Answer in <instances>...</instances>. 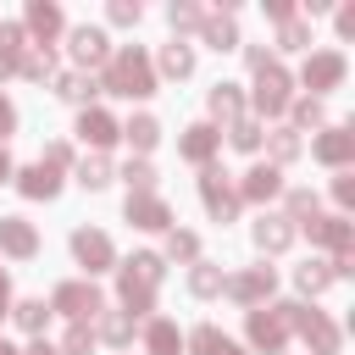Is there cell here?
Instances as JSON below:
<instances>
[{
	"instance_id": "obj_1",
	"label": "cell",
	"mask_w": 355,
	"mask_h": 355,
	"mask_svg": "<svg viewBox=\"0 0 355 355\" xmlns=\"http://www.w3.org/2000/svg\"><path fill=\"white\" fill-rule=\"evenodd\" d=\"M111 89L116 94H150V67L128 50V55H116V67H111Z\"/></svg>"
},
{
	"instance_id": "obj_2",
	"label": "cell",
	"mask_w": 355,
	"mask_h": 355,
	"mask_svg": "<svg viewBox=\"0 0 355 355\" xmlns=\"http://www.w3.org/2000/svg\"><path fill=\"white\" fill-rule=\"evenodd\" d=\"M55 305H61L67 316H94V311H100V294H94V288H78V283H72V288H61V294H55Z\"/></svg>"
},
{
	"instance_id": "obj_3",
	"label": "cell",
	"mask_w": 355,
	"mask_h": 355,
	"mask_svg": "<svg viewBox=\"0 0 355 355\" xmlns=\"http://www.w3.org/2000/svg\"><path fill=\"white\" fill-rule=\"evenodd\" d=\"M72 250H78V261H83V266H105V261H111V244H105L100 233H78V239H72Z\"/></svg>"
},
{
	"instance_id": "obj_4",
	"label": "cell",
	"mask_w": 355,
	"mask_h": 355,
	"mask_svg": "<svg viewBox=\"0 0 355 355\" xmlns=\"http://www.w3.org/2000/svg\"><path fill=\"white\" fill-rule=\"evenodd\" d=\"M255 100H261L266 111L283 105V72H277V67H261V89H255Z\"/></svg>"
},
{
	"instance_id": "obj_5",
	"label": "cell",
	"mask_w": 355,
	"mask_h": 355,
	"mask_svg": "<svg viewBox=\"0 0 355 355\" xmlns=\"http://www.w3.org/2000/svg\"><path fill=\"white\" fill-rule=\"evenodd\" d=\"M72 50H78V61H100V55H105V33L78 28V33H72Z\"/></svg>"
},
{
	"instance_id": "obj_6",
	"label": "cell",
	"mask_w": 355,
	"mask_h": 355,
	"mask_svg": "<svg viewBox=\"0 0 355 355\" xmlns=\"http://www.w3.org/2000/svg\"><path fill=\"white\" fill-rule=\"evenodd\" d=\"M128 216H133L139 227H161V222H166V211H161L155 200H128Z\"/></svg>"
},
{
	"instance_id": "obj_7",
	"label": "cell",
	"mask_w": 355,
	"mask_h": 355,
	"mask_svg": "<svg viewBox=\"0 0 355 355\" xmlns=\"http://www.w3.org/2000/svg\"><path fill=\"white\" fill-rule=\"evenodd\" d=\"M0 244L17 250V255H28V250H33V233H28L22 222H0Z\"/></svg>"
},
{
	"instance_id": "obj_8",
	"label": "cell",
	"mask_w": 355,
	"mask_h": 355,
	"mask_svg": "<svg viewBox=\"0 0 355 355\" xmlns=\"http://www.w3.org/2000/svg\"><path fill=\"white\" fill-rule=\"evenodd\" d=\"M78 133H83V139H94V144H105V139H116V133H111V116H105V111H89Z\"/></svg>"
},
{
	"instance_id": "obj_9",
	"label": "cell",
	"mask_w": 355,
	"mask_h": 355,
	"mask_svg": "<svg viewBox=\"0 0 355 355\" xmlns=\"http://www.w3.org/2000/svg\"><path fill=\"white\" fill-rule=\"evenodd\" d=\"M194 349H200V355H239V349H233L227 338H216L211 327H205V333H194Z\"/></svg>"
},
{
	"instance_id": "obj_10",
	"label": "cell",
	"mask_w": 355,
	"mask_h": 355,
	"mask_svg": "<svg viewBox=\"0 0 355 355\" xmlns=\"http://www.w3.org/2000/svg\"><path fill=\"white\" fill-rule=\"evenodd\" d=\"M22 189H28V194H55V178H50L44 166H33V172H22Z\"/></svg>"
},
{
	"instance_id": "obj_11",
	"label": "cell",
	"mask_w": 355,
	"mask_h": 355,
	"mask_svg": "<svg viewBox=\"0 0 355 355\" xmlns=\"http://www.w3.org/2000/svg\"><path fill=\"white\" fill-rule=\"evenodd\" d=\"M28 22H33L39 33H55V28H61V17H55V6H33V11H28Z\"/></svg>"
},
{
	"instance_id": "obj_12",
	"label": "cell",
	"mask_w": 355,
	"mask_h": 355,
	"mask_svg": "<svg viewBox=\"0 0 355 355\" xmlns=\"http://www.w3.org/2000/svg\"><path fill=\"white\" fill-rule=\"evenodd\" d=\"M128 139H133L139 150H150V144H155V122H150V116H139V122H128Z\"/></svg>"
},
{
	"instance_id": "obj_13",
	"label": "cell",
	"mask_w": 355,
	"mask_h": 355,
	"mask_svg": "<svg viewBox=\"0 0 355 355\" xmlns=\"http://www.w3.org/2000/svg\"><path fill=\"white\" fill-rule=\"evenodd\" d=\"M255 239H261L266 250H277V244H288V227H283V222H261V227H255Z\"/></svg>"
},
{
	"instance_id": "obj_14",
	"label": "cell",
	"mask_w": 355,
	"mask_h": 355,
	"mask_svg": "<svg viewBox=\"0 0 355 355\" xmlns=\"http://www.w3.org/2000/svg\"><path fill=\"white\" fill-rule=\"evenodd\" d=\"M305 78H311V83H333V78H338V55H322V61H316Z\"/></svg>"
},
{
	"instance_id": "obj_15",
	"label": "cell",
	"mask_w": 355,
	"mask_h": 355,
	"mask_svg": "<svg viewBox=\"0 0 355 355\" xmlns=\"http://www.w3.org/2000/svg\"><path fill=\"white\" fill-rule=\"evenodd\" d=\"M150 344H155L161 355H172V349H178V333H172V327L161 322V327H150Z\"/></svg>"
},
{
	"instance_id": "obj_16",
	"label": "cell",
	"mask_w": 355,
	"mask_h": 355,
	"mask_svg": "<svg viewBox=\"0 0 355 355\" xmlns=\"http://www.w3.org/2000/svg\"><path fill=\"white\" fill-rule=\"evenodd\" d=\"M211 111H216V116L239 111V94H233V89H216V94H211Z\"/></svg>"
},
{
	"instance_id": "obj_17",
	"label": "cell",
	"mask_w": 355,
	"mask_h": 355,
	"mask_svg": "<svg viewBox=\"0 0 355 355\" xmlns=\"http://www.w3.org/2000/svg\"><path fill=\"white\" fill-rule=\"evenodd\" d=\"M183 150H189V155H205V150H211V128H194V133L183 139Z\"/></svg>"
},
{
	"instance_id": "obj_18",
	"label": "cell",
	"mask_w": 355,
	"mask_h": 355,
	"mask_svg": "<svg viewBox=\"0 0 355 355\" xmlns=\"http://www.w3.org/2000/svg\"><path fill=\"white\" fill-rule=\"evenodd\" d=\"M105 178H111V166H105V161H83V183H89V189H100Z\"/></svg>"
},
{
	"instance_id": "obj_19",
	"label": "cell",
	"mask_w": 355,
	"mask_h": 355,
	"mask_svg": "<svg viewBox=\"0 0 355 355\" xmlns=\"http://www.w3.org/2000/svg\"><path fill=\"white\" fill-rule=\"evenodd\" d=\"M272 189H277V172H266V166L250 172V194H272Z\"/></svg>"
},
{
	"instance_id": "obj_20",
	"label": "cell",
	"mask_w": 355,
	"mask_h": 355,
	"mask_svg": "<svg viewBox=\"0 0 355 355\" xmlns=\"http://www.w3.org/2000/svg\"><path fill=\"white\" fill-rule=\"evenodd\" d=\"M189 67H194V61H189V50H178V44H172V50H166V72H189Z\"/></svg>"
},
{
	"instance_id": "obj_21",
	"label": "cell",
	"mask_w": 355,
	"mask_h": 355,
	"mask_svg": "<svg viewBox=\"0 0 355 355\" xmlns=\"http://www.w3.org/2000/svg\"><path fill=\"white\" fill-rule=\"evenodd\" d=\"M17 316H22V322H28V327H39V322H44V305H39V300H28V305H22V311H17Z\"/></svg>"
},
{
	"instance_id": "obj_22",
	"label": "cell",
	"mask_w": 355,
	"mask_h": 355,
	"mask_svg": "<svg viewBox=\"0 0 355 355\" xmlns=\"http://www.w3.org/2000/svg\"><path fill=\"white\" fill-rule=\"evenodd\" d=\"M6 128H11V105L0 100V133H6Z\"/></svg>"
},
{
	"instance_id": "obj_23",
	"label": "cell",
	"mask_w": 355,
	"mask_h": 355,
	"mask_svg": "<svg viewBox=\"0 0 355 355\" xmlns=\"http://www.w3.org/2000/svg\"><path fill=\"white\" fill-rule=\"evenodd\" d=\"M28 355H55V349H44V344H39V349H28Z\"/></svg>"
},
{
	"instance_id": "obj_24",
	"label": "cell",
	"mask_w": 355,
	"mask_h": 355,
	"mask_svg": "<svg viewBox=\"0 0 355 355\" xmlns=\"http://www.w3.org/2000/svg\"><path fill=\"white\" fill-rule=\"evenodd\" d=\"M0 355H11V344H6V338H0Z\"/></svg>"
}]
</instances>
